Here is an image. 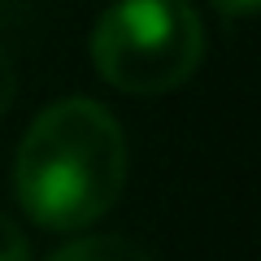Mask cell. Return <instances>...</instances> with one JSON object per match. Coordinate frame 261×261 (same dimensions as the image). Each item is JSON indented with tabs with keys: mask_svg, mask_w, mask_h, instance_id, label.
Instances as JSON below:
<instances>
[{
	"mask_svg": "<svg viewBox=\"0 0 261 261\" xmlns=\"http://www.w3.org/2000/svg\"><path fill=\"white\" fill-rule=\"evenodd\" d=\"M48 261H152V257L135 240H122V235H87V240L61 244Z\"/></svg>",
	"mask_w": 261,
	"mask_h": 261,
	"instance_id": "3",
	"label": "cell"
},
{
	"mask_svg": "<svg viewBox=\"0 0 261 261\" xmlns=\"http://www.w3.org/2000/svg\"><path fill=\"white\" fill-rule=\"evenodd\" d=\"M0 261H31L27 235H22L18 222H13V218H5V214H0Z\"/></svg>",
	"mask_w": 261,
	"mask_h": 261,
	"instance_id": "4",
	"label": "cell"
},
{
	"mask_svg": "<svg viewBox=\"0 0 261 261\" xmlns=\"http://www.w3.org/2000/svg\"><path fill=\"white\" fill-rule=\"evenodd\" d=\"M13 96H18V70H13V57L5 53V44H0V118L9 113Z\"/></svg>",
	"mask_w": 261,
	"mask_h": 261,
	"instance_id": "5",
	"label": "cell"
},
{
	"mask_svg": "<svg viewBox=\"0 0 261 261\" xmlns=\"http://www.w3.org/2000/svg\"><path fill=\"white\" fill-rule=\"evenodd\" d=\"M214 9L222 13V18H252L257 0H214Z\"/></svg>",
	"mask_w": 261,
	"mask_h": 261,
	"instance_id": "6",
	"label": "cell"
},
{
	"mask_svg": "<svg viewBox=\"0 0 261 261\" xmlns=\"http://www.w3.org/2000/svg\"><path fill=\"white\" fill-rule=\"evenodd\" d=\"M205 57V31L187 0H113L92 31L100 79L130 96L183 87Z\"/></svg>",
	"mask_w": 261,
	"mask_h": 261,
	"instance_id": "2",
	"label": "cell"
},
{
	"mask_svg": "<svg viewBox=\"0 0 261 261\" xmlns=\"http://www.w3.org/2000/svg\"><path fill=\"white\" fill-rule=\"evenodd\" d=\"M126 187V135L87 96L57 100L31 122L13 157V192L31 222L79 231L105 218Z\"/></svg>",
	"mask_w": 261,
	"mask_h": 261,
	"instance_id": "1",
	"label": "cell"
}]
</instances>
